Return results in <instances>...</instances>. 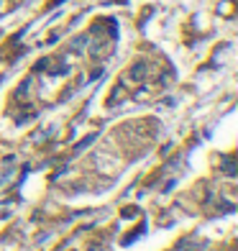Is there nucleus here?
I'll return each mask as SVG.
<instances>
[]
</instances>
